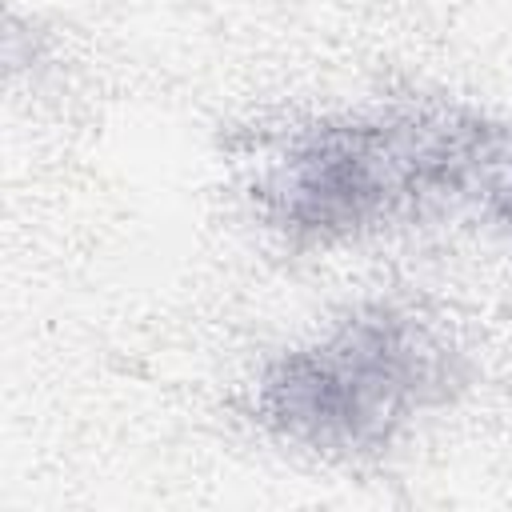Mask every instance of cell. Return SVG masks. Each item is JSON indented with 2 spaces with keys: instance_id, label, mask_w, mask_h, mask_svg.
<instances>
[{
  "instance_id": "obj_1",
  "label": "cell",
  "mask_w": 512,
  "mask_h": 512,
  "mask_svg": "<svg viewBox=\"0 0 512 512\" xmlns=\"http://www.w3.org/2000/svg\"><path fill=\"white\" fill-rule=\"evenodd\" d=\"M476 112H336L272 136L248 172L256 216L296 244H340L460 204Z\"/></svg>"
},
{
  "instance_id": "obj_2",
  "label": "cell",
  "mask_w": 512,
  "mask_h": 512,
  "mask_svg": "<svg viewBox=\"0 0 512 512\" xmlns=\"http://www.w3.org/2000/svg\"><path fill=\"white\" fill-rule=\"evenodd\" d=\"M464 380V356L436 320L404 304H360L264 360L248 384V416L288 448L364 460L448 408Z\"/></svg>"
},
{
  "instance_id": "obj_3",
  "label": "cell",
  "mask_w": 512,
  "mask_h": 512,
  "mask_svg": "<svg viewBox=\"0 0 512 512\" xmlns=\"http://www.w3.org/2000/svg\"><path fill=\"white\" fill-rule=\"evenodd\" d=\"M460 204L476 208L488 224L512 236V120L480 116Z\"/></svg>"
}]
</instances>
